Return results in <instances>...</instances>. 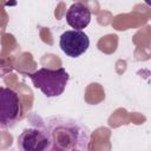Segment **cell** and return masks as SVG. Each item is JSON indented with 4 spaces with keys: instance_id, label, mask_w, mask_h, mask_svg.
<instances>
[{
    "instance_id": "obj_1",
    "label": "cell",
    "mask_w": 151,
    "mask_h": 151,
    "mask_svg": "<svg viewBox=\"0 0 151 151\" xmlns=\"http://www.w3.org/2000/svg\"><path fill=\"white\" fill-rule=\"evenodd\" d=\"M33 123L46 131L50 140L48 151H87L88 149L91 132L77 119L53 116L39 118Z\"/></svg>"
},
{
    "instance_id": "obj_2",
    "label": "cell",
    "mask_w": 151,
    "mask_h": 151,
    "mask_svg": "<svg viewBox=\"0 0 151 151\" xmlns=\"http://www.w3.org/2000/svg\"><path fill=\"white\" fill-rule=\"evenodd\" d=\"M34 87L39 88L47 98L59 97L66 88L70 74L64 67L57 70L42 67L29 74Z\"/></svg>"
},
{
    "instance_id": "obj_3",
    "label": "cell",
    "mask_w": 151,
    "mask_h": 151,
    "mask_svg": "<svg viewBox=\"0 0 151 151\" xmlns=\"http://www.w3.org/2000/svg\"><path fill=\"white\" fill-rule=\"evenodd\" d=\"M21 114V104L15 91L8 87L0 88V126L9 129L15 125Z\"/></svg>"
},
{
    "instance_id": "obj_4",
    "label": "cell",
    "mask_w": 151,
    "mask_h": 151,
    "mask_svg": "<svg viewBox=\"0 0 151 151\" xmlns=\"http://www.w3.org/2000/svg\"><path fill=\"white\" fill-rule=\"evenodd\" d=\"M22 130L18 137V149L19 151H48L50 140L46 131L38 124Z\"/></svg>"
},
{
    "instance_id": "obj_5",
    "label": "cell",
    "mask_w": 151,
    "mask_h": 151,
    "mask_svg": "<svg viewBox=\"0 0 151 151\" xmlns=\"http://www.w3.org/2000/svg\"><path fill=\"white\" fill-rule=\"evenodd\" d=\"M59 46L66 55L71 58H78L87 51L90 46V39L83 31L70 29L61 34Z\"/></svg>"
},
{
    "instance_id": "obj_6",
    "label": "cell",
    "mask_w": 151,
    "mask_h": 151,
    "mask_svg": "<svg viewBox=\"0 0 151 151\" xmlns=\"http://www.w3.org/2000/svg\"><path fill=\"white\" fill-rule=\"evenodd\" d=\"M91 21V11L83 2H73L66 12V22L76 31H83Z\"/></svg>"
}]
</instances>
